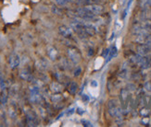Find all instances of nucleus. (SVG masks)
Here are the masks:
<instances>
[{
  "label": "nucleus",
  "instance_id": "obj_21",
  "mask_svg": "<svg viewBox=\"0 0 151 127\" xmlns=\"http://www.w3.org/2000/svg\"><path fill=\"white\" fill-rule=\"evenodd\" d=\"M53 1L58 4V6H65V5H67L69 3L70 0H53Z\"/></svg>",
  "mask_w": 151,
  "mask_h": 127
},
{
  "label": "nucleus",
  "instance_id": "obj_14",
  "mask_svg": "<svg viewBox=\"0 0 151 127\" xmlns=\"http://www.w3.org/2000/svg\"><path fill=\"white\" fill-rule=\"evenodd\" d=\"M78 90V85L76 82H70L69 85V92L70 94L74 95Z\"/></svg>",
  "mask_w": 151,
  "mask_h": 127
},
{
  "label": "nucleus",
  "instance_id": "obj_12",
  "mask_svg": "<svg viewBox=\"0 0 151 127\" xmlns=\"http://www.w3.org/2000/svg\"><path fill=\"white\" fill-rule=\"evenodd\" d=\"M47 55L52 61H55L58 57V50L55 47H53V46H50L47 49Z\"/></svg>",
  "mask_w": 151,
  "mask_h": 127
},
{
  "label": "nucleus",
  "instance_id": "obj_13",
  "mask_svg": "<svg viewBox=\"0 0 151 127\" xmlns=\"http://www.w3.org/2000/svg\"><path fill=\"white\" fill-rule=\"evenodd\" d=\"M19 77H21L23 80H26V81H32V75L28 70H22L21 72V74H19Z\"/></svg>",
  "mask_w": 151,
  "mask_h": 127
},
{
  "label": "nucleus",
  "instance_id": "obj_27",
  "mask_svg": "<svg viewBox=\"0 0 151 127\" xmlns=\"http://www.w3.org/2000/svg\"><path fill=\"white\" fill-rule=\"evenodd\" d=\"M82 99H83V101L84 103H87V102L89 101V97H88V95H86V94L83 95Z\"/></svg>",
  "mask_w": 151,
  "mask_h": 127
},
{
  "label": "nucleus",
  "instance_id": "obj_6",
  "mask_svg": "<svg viewBox=\"0 0 151 127\" xmlns=\"http://www.w3.org/2000/svg\"><path fill=\"white\" fill-rule=\"evenodd\" d=\"M30 97L32 102H38L41 99L40 89L37 86H32L30 88Z\"/></svg>",
  "mask_w": 151,
  "mask_h": 127
},
{
  "label": "nucleus",
  "instance_id": "obj_17",
  "mask_svg": "<svg viewBox=\"0 0 151 127\" xmlns=\"http://www.w3.org/2000/svg\"><path fill=\"white\" fill-rule=\"evenodd\" d=\"M117 53H118V49L115 47H112L111 48V50L109 51V56H108V61H109V60H111L112 59L114 56H116L117 55Z\"/></svg>",
  "mask_w": 151,
  "mask_h": 127
},
{
  "label": "nucleus",
  "instance_id": "obj_5",
  "mask_svg": "<svg viewBox=\"0 0 151 127\" xmlns=\"http://www.w3.org/2000/svg\"><path fill=\"white\" fill-rule=\"evenodd\" d=\"M136 53L142 56H148L151 55V47L145 43H139L136 46Z\"/></svg>",
  "mask_w": 151,
  "mask_h": 127
},
{
  "label": "nucleus",
  "instance_id": "obj_29",
  "mask_svg": "<svg viewBox=\"0 0 151 127\" xmlns=\"http://www.w3.org/2000/svg\"><path fill=\"white\" fill-rule=\"evenodd\" d=\"M97 86H98V84L96 82V80H92V81H91V87H92V88H96Z\"/></svg>",
  "mask_w": 151,
  "mask_h": 127
},
{
  "label": "nucleus",
  "instance_id": "obj_25",
  "mask_svg": "<svg viewBox=\"0 0 151 127\" xmlns=\"http://www.w3.org/2000/svg\"><path fill=\"white\" fill-rule=\"evenodd\" d=\"M81 73H82V68L80 67V66H78L74 71V77H79L81 75Z\"/></svg>",
  "mask_w": 151,
  "mask_h": 127
},
{
  "label": "nucleus",
  "instance_id": "obj_24",
  "mask_svg": "<svg viewBox=\"0 0 151 127\" xmlns=\"http://www.w3.org/2000/svg\"><path fill=\"white\" fill-rule=\"evenodd\" d=\"M141 123H142L143 125H148V123H149L148 117H143L142 120H141Z\"/></svg>",
  "mask_w": 151,
  "mask_h": 127
},
{
  "label": "nucleus",
  "instance_id": "obj_11",
  "mask_svg": "<svg viewBox=\"0 0 151 127\" xmlns=\"http://www.w3.org/2000/svg\"><path fill=\"white\" fill-rule=\"evenodd\" d=\"M50 89L54 93H60L63 90V86L60 82L54 81V82H52L50 85Z\"/></svg>",
  "mask_w": 151,
  "mask_h": 127
},
{
  "label": "nucleus",
  "instance_id": "obj_7",
  "mask_svg": "<svg viewBox=\"0 0 151 127\" xmlns=\"http://www.w3.org/2000/svg\"><path fill=\"white\" fill-rule=\"evenodd\" d=\"M9 66L11 69H16L19 65V63H21V58H19V56L17 53H12L9 56Z\"/></svg>",
  "mask_w": 151,
  "mask_h": 127
},
{
  "label": "nucleus",
  "instance_id": "obj_30",
  "mask_svg": "<svg viewBox=\"0 0 151 127\" xmlns=\"http://www.w3.org/2000/svg\"><path fill=\"white\" fill-rule=\"evenodd\" d=\"M73 112H74V108H71V109H70V111H68V115L73 114Z\"/></svg>",
  "mask_w": 151,
  "mask_h": 127
},
{
  "label": "nucleus",
  "instance_id": "obj_8",
  "mask_svg": "<svg viewBox=\"0 0 151 127\" xmlns=\"http://www.w3.org/2000/svg\"><path fill=\"white\" fill-rule=\"evenodd\" d=\"M35 66L38 70L44 71L48 67V61L45 58H40L35 62Z\"/></svg>",
  "mask_w": 151,
  "mask_h": 127
},
{
  "label": "nucleus",
  "instance_id": "obj_28",
  "mask_svg": "<svg viewBox=\"0 0 151 127\" xmlns=\"http://www.w3.org/2000/svg\"><path fill=\"white\" fill-rule=\"evenodd\" d=\"M53 9V12L56 13V14H58V15H60L61 14V11L58 9H57L56 6H53V9Z\"/></svg>",
  "mask_w": 151,
  "mask_h": 127
},
{
  "label": "nucleus",
  "instance_id": "obj_2",
  "mask_svg": "<svg viewBox=\"0 0 151 127\" xmlns=\"http://www.w3.org/2000/svg\"><path fill=\"white\" fill-rule=\"evenodd\" d=\"M84 9L88 11L89 13L93 15H99L101 13L104 12V6L97 4V3H95V4H89V5H85L84 6Z\"/></svg>",
  "mask_w": 151,
  "mask_h": 127
},
{
  "label": "nucleus",
  "instance_id": "obj_19",
  "mask_svg": "<svg viewBox=\"0 0 151 127\" xmlns=\"http://www.w3.org/2000/svg\"><path fill=\"white\" fill-rule=\"evenodd\" d=\"M127 74H128V70L126 68V66H122L119 72V76L122 78H125L127 77Z\"/></svg>",
  "mask_w": 151,
  "mask_h": 127
},
{
  "label": "nucleus",
  "instance_id": "obj_1",
  "mask_svg": "<svg viewBox=\"0 0 151 127\" xmlns=\"http://www.w3.org/2000/svg\"><path fill=\"white\" fill-rule=\"evenodd\" d=\"M108 110L109 113L111 117L113 118H121L122 114V106L119 104V101L115 99H109L108 102Z\"/></svg>",
  "mask_w": 151,
  "mask_h": 127
},
{
  "label": "nucleus",
  "instance_id": "obj_9",
  "mask_svg": "<svg viewBox=\"0 0 151 127\" xmlns=\"http://www.w3.org/2000/svg\"><path fill=\"white\" fill-rule=\"evenodd\" d=\"M58 32H60V34L61 36H63L64 38H68L73 35V31H71V29L65 25L60 26V28H58Z\"/></svg>",
  "mask_w": 151,
  "mask_h": 127
},
{
  "label": "nucleus",
  "instance_id": "obj_23",
  "mask_svg": "<svg viewBox=\"0 0 151 127\" xmlns=\"http://www.w3.org/2000/svg\"><path fill=\"white\" fill-rule=\"evenodd\" d=\"M145 89L148 92H151V81H147L145 83Z\"/></svg>",
  "mask_w": 151,
  "mask_h": 127
},
{
  "label": "nucleus",
  "instance_id": "obj_10",
  "mask_svg": "<svg viewBox=\"0 0 151 127\" xmlns=\"http://www.w3.org/2000/svg\"><path fill=\"white\" fill-rule=\"evenodd\" d=\"M83 28H84V31H86V33H87L89 36H93V35H95L96 33V27L93 24L89 23V22H85L84 21V23H83Z\"/></svg>",
  "mask_w": 151,
  "mask_h": 127
},
{
  "label": "nucleus",
  "instance_id": "obj_32",
  "mask_svg": "<svg viewBox=\"0 0 151 127\" xmlns=\"http://www.w3.org/2000/svg\"><path fill=\"white\" fill-rule=\"evenodd\" d=\"M149 19H151V12H150V14H149Z\"/></svg>",
  "mask_w": 151,
  "mask_h": 127
},
{
  "label": "nucleus",
  "instance_id": "obj_18",
  "mask_svg": "<svg viewBox=\"0 0 151 127\" xmlns=\"http://www.w3.org/2000/svg\"><path fill=\"white\" fill-rule=\"evenodd\" d=\"M17 115V111H16V107L14 104H12L10 107H9V116L11 118L14 119Z\"/></svg>",
  "mask_w": 151,
  "mask_h": 127
},
{
  "label": "nucleus",
  "instance_id": "obj_3",
  "mask_svg": "<svg viewBox=\"0 0 151 127\" xmlns=\"http://www.w3.org/2000/svg\"><path fill=\"white\" fill-rule=\"evenodd\" d=\"M68 55H69V58H70V61L73 63H74V64H79L81 62V60H82L81 53L78 51V49H76L74 47L69 48Z\"/></svg>",
  "mask_w": 151,
  "mask_h": 127
},
{
  "label": "nucleus",
  "instance_id": "obj_31",
  "mask_svg": "<svg viewBox=\"0 0 151 127\" xmlns=\"http://www.w3.org/2000/svg\"><path fill=\"white\" fill-rule=\"evenodd\" d=\"M77 111H78V113H81V114H82V113H83V111H82L81 108H78L77 109Z\"/></svg>",
  "mask_w": 151,
  "mask_h": 127
},
{
  "label": "nucleus",
  "instance_id": "obj_20",
  "mask_svg": "<svg viewBox=\"0 0 151 127\" xmlns=\"http://www.w3.org/2000/svg\"><path fill=\"white\" fill-rule=\"evenodd\" d=\"M61 99H62V97L60 93H56V95L52 97V101H53V102H60Z\"/></svg>",
  "mask_w": 151,
  "mask_h": 127
},
{
  "label": "nucleus",
  "instance_id": "obj_26",
  "mask_svg": "<svg viewBox=\"0 0 151 127\" xmlns=\"http://www.w3.org/2000/svg\"><path fill=\"white\" fill-rule=\"evenodd\" d=\"M82 123L83 126H86V127H91V126H93V124H92L89 121H85V120H83L82 121Z\"/></svg>",
  "mask_w": 151,
  "mask_h": 127
},
{
  "label": "nucleus",
  "instance_id": "obj_16",
  "mask_svg": "<svg viewBox=\"0 0 151 127\" xmlns=\"http://www.w3.org/2000/svg\"><path fill=\"white\" fill-rule=\"evenodd\" d=\"M149 109H148V107L145 106V107H143V108L139 111V114L142 116V117H148L149 115Z\"/></svg>",
  "mask_w": 151,
  "mask_h": 127
},
{
  "label": "nucleus",
  "instance_id": "obj_22",
  "mask_svg": "<svg viewBox=\"0 0 151 127\" xmlns=\"http://www.w3.org/2000/svg\"><path fill=\"white\" fill-rule=\"evenodd\" d=\"M147 2H148V0H140V6L143 9H146L147 6H148Z\"/></svg>",
  "mask_w": 151,
  "mask_h": 127
},
{
  "label": "nucleus",
  "instance_id": "obj_33",
  "mask_svg": "<svg viewBox=\"0 0 151 127\" xmlns=\"http://www.w3.org/2000/svg\"></svg>",
  "mask_w": 151,
  "mask_h": 127
},
{
  "label": "nucleus",
  "instance_id": "obj_15",
  "mask_svg": "<svg viewBox=\"0 0 151 127\" xmlns=\"http://www.w3.org/2000/svg\"><path fill=\"white\" fill-rule=\"evenodd\" d=\"M2 95H1V102L2 104H6V101H8V91H6V89H1Z\"/></svg>",
  "mask_w": 151,
  "mask_h": 127
},
{
  "label": "nucleus",
  "instance_id": "obj_4",
  "mask_svg": "<svg viewBox=\"0 0 151 127\" xmlns=\"http://www.w3.org/2000/svg\"><path fill=\"white\" fill-rule=\"evenodd\" d=\"M26 123L28 126H37L39 124L38 116L34 111H29L26 113Z\"/></svg>",
  "mask_w": 151,
  "mask_h": 127
}]
</instances>
